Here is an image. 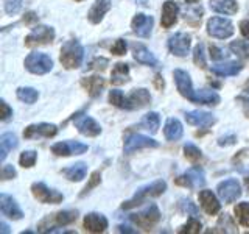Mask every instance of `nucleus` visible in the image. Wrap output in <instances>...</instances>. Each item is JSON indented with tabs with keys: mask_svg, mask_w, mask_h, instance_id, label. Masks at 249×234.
Instances as JSON below:
<instances>
[{
	"mask_svg": "<svg viewBox=\"0 0 249 234\" xmlns=\"http://www.w3.org/2000/svg\"><path fill=\"white\" fill-rule=\"evenodd\" d=\"M84 230L89 233H103L107 228V218L103 214L90 213L84 217Z\"/></svg>",
	"mask_w": 249,
	"mask_h": 234,
	"instance_id": "nucleus-20",
	"label": "nucleus"
},
{
	"mask_svg": "<svg viewBox=\"0 0 249 234\" xmlns=\"http://www.w3.org/2000/svg\"><path fill=\"white\" fill-rule=\"evenodd\" d=\"M109 101H111V103L117 108H123V105H124L123 92L119 89H112L111 92H109Z\"/></svg>",
	"mask_w": 249,
	"mask_h": 234,
	"instance_id": "nucleus-41",
	"label": "nucleus"
},
{
	"mask_svg": "<svg viewBox=\"0 0 249 234\" xmlns=\"http://www.w3.org/2000/svg\"><path fill=\"white\" fill-rule=\"evenodd\" d=\"M167 189V183L165 181H162V179H158V181H154L151 184H148V186H143V187H140V189L136 192V195L132 197L131 200L128 201H124L122 208L123 209H131V208H136L139 205H142V203H145L148 198H151V197H159V195H162L163 192H165Z\"/></svg>",
	"mask_w": 249,
	"mask_h": 234,
	"instance_id": "nucleus-2",
	"label": "nucleus"
},
{
	"mask_svg": "<svg viewBox=\"0 0 249 234\" xmlns=\"http://www.w3.org/2000/svg\"><path fill=\"white\" fill-rule=\"evenodd\" d=\"M76 217H78V213H76V211H61V213L54 214L53 222L56 223V225L66 226V225H70L72 222H75V220H76Z\"/></svg>",
	"mask_w": 249,
	"mask_h": 234,
	"instance_id": "nucleus-32",
	"label": "nucleus"
},
{
	"mask_svg": "<svg viewBox=\"0 0 249 234\" xmlns=\"http://www.w3.org/2000/svg\"><path fill=\"white\" fill-rule=\"evenodd\" d=\"M129 80V67L124 62H117L112 69L111 81L112 84H123Z\"/></svg>",
	"mask_w": 249,
	"mask_h": 234,
	"instance_id": "nucleus-30",
	"label": "nucleus"
},
{
	"mask_svg": "<svg viewBox=\"0 0 249 234\" xmlns=\"http://www.w3.org/2000/svg\"><path fill=\"white\" fill-rule=\"evenodd\" d=\"M100 179H101V175H100V172H93L92 174V176H90V181H89V184H86V187H84V191L81 192V197H84L86 194L88 192H90L93 187H95L98 183H100Z\"/></svg>",
	"mask_w": 249,
	"mask_h": 234,
	"instance_id": "nucleus-42",
	"label": "nucleus"
},
{
	"mask_svg": "<svg viewBox=\"0 0 249 234\" xmlns=\"http://www.w3.org/2000/svg\"><path fill=\"white\" fill-rule=\"evenodd\" d=\"M111 10V0H95V3L92 5L90 11L88 14V19L92 23H98L105 18V14Z\"/></svg>",
	"mask_w": 249,
	"mask_h": 234,
	"instance_id": "nucleus-23",
	"label": "nucleus"
},
{
	"mask_svg": "<svg viewBox=\"0 0 249 234\" xmlns=\"http://www.w3.org/2000/svg\"><path fill=\"white\" fill-rule=\"evenodd\" d=\"M178 13H179V6L173 0H167L162 6V27L163 28H170L171 25H175L178 20Z\"/></svg>",
	"mask_w": 249,
	"mask_h": 234,
	"instance_id": "nucleus-21",
	"label": "nucleus"
},
{
	"mask_svg": "<svg viewBox=\"0 0 249 234\" xmlns=\"http://www.w3.org/2000/svg\"><path fill=\"white\" fill-rule=\"evenodd\" d=\"M31 192H33L35 197L42 201V203H59L62 201V194H59L58 191L54 189H50V187H47L44 183H35L33 186H31Z\"/></svg>",
	"mask_w": 249,
	"mask_h": 234,
	"instance_id": "nucleus-11",
	"label": "nucleus"
},
{
	"mask_svg": "<svg viewBox=\"0 0 249 234\" xmlns=\"http://www.w3.org/2000/svg\"><path fill=\"white\" fill-rule=\"evenodd\" d=\"M193 59L195 64L199 67H206V58H204V44H198L195 47V53H193Z\"/></svg>",
	"mask_w": 249,
	"mask_h": 234,
	"instance_id": "nucleus-40",
	"label": "nucleus"
},
{
	"mask_svg": "<svg viewBox=\"0 0 249 234\" xmlns=\"http://www.w3.org/2000/svg\"><path fill=\"white\" fill-rule=\"evenodd\" d=\"M207 31L210 36L218 39H226L233 35V25L229 19L224 18H212L207 22Z\"/></svg>",
	"mask_w": 249,
	"mask_h": 234,
	"instance_id": "nucleus-6",
	"label": "nucleus"
},
{
	"mask_svg": "<svg viewBox=\"0 0 249 234\" xmlns=\"http://www.w3.org/2000/svg\"><path fill=\"white\" fill-rule=\"evenodd\" d=\"M204 183H206L204 172L199 167H193L182 176L176 178V184L184 187H192V189H199V187L204 186Z\"/></svg>",
	"mask_w": 249,
	"mask_h": 234,
	"instance_id": "nucleus-9",
	"label": "nucleus"
},
{
	"mask_svg": "<svg viewBox=\"0 0 249 234\" xmlns=\"http://www.w3.org/2000/svg\"><path fill=\"white\" fill-rule=\"evenodd\" d=\"M181 206H182L184 213H187V215H192V217L198 215V209H196V206H195L190 200H182L181 201Z\"/></svg>",
	"mask_w": 249,
	"mask_h": 234,
	"instance_id": "nucleus-44",
	"label": "nucleus"
},
{
	"mask_svg": "<svg viewBox=\"0 0 249 234\" xmlns=\"http://www.w3.org/2000/svg\"><path fill=\"white\" fill-rule=\"evenodd\" d=\"M159 123H160V117L158 113H148L145 117H143V120H142V125L146 128V130H150L151 133H156L159 128Z\"/></svg>",
	"mask_w": 249,
	"mask_h": 234,
	"instance_id": "nucleus-34",
	"label": "nucleus"
},
{
	"mask_svg": "<svg viewBox=\"0 0 249 234\" xmlns=\"http://www.w3.org/2000/svg\"><path fill=\"white\" fill-rule=\"evenodd\" d=\"M210 57H212V59L220 61V59H224L226 58V53H223L221 49H218V47L212 45V47H210Z\"/></svg>",
	"mask_w": 249,
	"mask_h": 234,
	"instance_id": "nucleus-48",
	"label": "nucleus"
},
{
	"mask_svg": "<svg viewBox=\"0 0 249 234\" xmlns=\"http://www.w3.org/2000/svg\"><path fill=\"white\" fill-rule=\"evenodd\" d=\"M235 214L238 222L243 226H249V203H240L235 208Z\"/></svg>",
	"mask_w": 249,
	"mask_h": 234,
	"instance_id": "nucleus-36",
	"label": "nucleus"
},
{
	"mask_svg": "<svg viewBox=\"0 0 249 234\" xmlns=\"http://www.w3.org/2000/svg\"><path fill=\"white\" fill-rule=\"evenodd\" d=\"M129 218H131V222H134L137 226H140V228L150 230V228H153V226L160 220V213H159V208L153 203V205L145 208L142 213L131 214Z\"/></svg>",
	"mask_w": 249,
	"mask_h": 234,
	"instance_id": "nucleus-5",
	"label": "nucleus"
},
{
	"mask_svg": "<svg viewBox=\"0 0 249 234\" xmlns=\"http://www.w3.org/2000/svg\"><path fill=\"white\" fill-rule=\"evenodd\" d=\"M58 133V128L53 123H37L30 125L23 131V136L27 139H36V137H53Z\"/></svg>",
	"mask_w": 249,
	"mask_h": 234,
	"instance_id": "nucleus-14",
	"label": "nucleus"
},
{
	"mask_svg": "<svg viewBox=\"0 0 249 234\" xmlns=\"http://www.w3.org/2000/svg\"><path fill=\"white\" fill-rule=\"evenodd\" d=\"M0 226H2V230H0V231H2V233H10V230H8V225H6L5 222H2V223H0Z\"/></svg>",
	"mask_w": 249,
	"mask_h": 234,
	"instance_id": "nucleus-53",
	"label": "nucleus"
},
{
	"mask_svg": "<svg viewBox=\"0 0 249 234\" xmlns=\"http://www.w3.org/2000/svg\"><path fill=\"white\" fill-rule=\"evenodd\" d=\"M240 101H243V106H245V111L249 116V97H240Z\"/></svg>",
	"mask_w": 249,
	"mask_h": 234,
	"instance_id": "nucleus-51",
	"label": "nucleus"
},
{
	"mask_svg": "<svg viewBox=\"0 0 249 234\" xmlns=\"http://www.w3.org/2000/svg\"><path fill=\"white\" fill-rule=\"evenodd\" d=\"M18 147V137L13 133H5L0 136V161H5L8 153Z\"/></svg>",
	"mask_w": 249,
	"mask_h": 234,
	"instance_id": "nucleus-27",
	"label": "nucleus"
},
{
	"mask_svg": "<svg viewBox=\"0 0 249 234\" xmlns=\"http://www.w3.org/2000/svg\"><path fill=\"white\" fill-rule=\"evenodd\" d=\"M246 92H249V80H248V83H246Z\"/></svg>",
	"mask_w": 249,
	"mask_h": 234,
	"instance_id": "nucleus-54",
	"label": "nucleus"
},
{
	"mask_svg": "<svg viewBox=\"0 0 249 234\" xmlns=\"http://www.w3.org/2000/svg\"><path fill=\"white\" fill-rule=\"evenodd\" d=\"M0 211H2L5 217L11 218V220H20L23 217V213L20 211L18 203H16V200L6 194L0 195Z\"/></svg>",
	"mask_w": 249,
	"mask_h": 234,
	"instance_id": "nucleus-15",
	"label": "nucleus"
},
{
	"mask_svg": "<svg viewBox=\"0 0 249 234\" xmlns=\"http://www.w3.org/2000/svg\"><path fill=\"white\" fill-rule=\"evenodd\" d=\"M20 10V0H5V11L8 14H16Z\"/></svg>",
	"mask_w": 249,
	"mask_h": 234,
	"instance_id": "nucleus-43",
	"label": "nucleus"
},
{
	"mask_svg": "<svg viewBox=\"0 0 249 234\" xmlns=\"http://www.w3.org/2000/svg\"><path fill=\"white\" fill-rule=\"evenodd\" d=\"M201 222H198L196 218H190L189 222H187L181 230H179V233H189V234H198L201 231Z\"/></svg>",
	"mask_w": 249,
	"mask_h": 234,
	"instance_id": "nucleus-39",
	"label": "nucleus"
},
{
	"mask_svg": "<svg viewBox=\"0 0 249 234\" xmlns=\"http://www.w3.org/2000/svg\"><path fill=\"white\" fill-rule=\"evenodd\" d=\"M185 120H187V123L193 125V127H199V128L212 127V125L216 122L215 116L212 113H207V111H190V113H185Z\"/></svg>",
	"mask_w": 249,
	"mask_h": 234,
	"instance_id": "nucleus-17",
	"label": "nucleus"
},
{
	"mask_svg": "<svg viewBox=\"0 0 249 234\" xmlns=\"http://www.w3.org/2000/svg\"><path fill=\"white\" fill-rule=\"evenodd\" d=\"M62 174H64L70 181H81L86 176V174H88V166H86L84 162H76L72 167L64 169Z\"/></svg>",
	"mask_w": 249,
	"mask_h": 234,
	"instance_id": "nucleus-31",
	"label": "nucleus"
},
{
	"mask_svg": "<svg viewBox=\"0 0 249 234\" xmlns=\"http://www.w3.org/2000/svg\"><path fill=\"white\" fill-rule=\"evenodd\" d=\"M187 2H190V3H195V2H198V0H187Z\"/></svg>",
	"mask_w": 249,
	"mask_h": 234,
	"instance_id": "nucleus-55",
	"label": "nucleus"
},
{
	"mask_svg": "<svg viewBox=\"0 0 249 234\" xmlns=\"http://www.w3.org/2000/svg\"><path fill=\"white\" fill-rule=\"evenodd\" d=\"M240 31L246 39H249V19H246V20H243L240 23Z\"/></svg>",
	"mask_w": 249,
	"mask_h": 234,
	"instance_id": "nucleus-50",
	"label": "nucleus"
},
{
	"mask_svg": "<svg viewBox=\"0 0 249 234\" xmlns=\"http://www.w3.org/2000/svg\"><path fill=\"white\" fill-rule=\"evenodd\" d=\"M231 50L237 55L238 58H249V42L246 41H235L231 44Z\"/></svg>",
	"mask_w": 249,
	"mask_h": 234,
	"instance_id": "nucleus-35",
	"label": "nucleus"
},
{
	"mask_svg": "<svg viewBox=\"0 0 249 234\" xmlns=\"http://www.w3.org/2000/svg\"><path fill=\"white\" fill-rule=\"evenodd\" d=\"M54 39V30L47 25H39L25 38V44L28 47H36L42 44H50Z\"/></svg>",
	"mask_w": 249,
	"mask_h": 234,
	"instance_id": "nucleus-8",
	"label": "nucleus"
},
{
	"mask_svg": "<svg viewBox=\"0 0 249 234\" xmlns=\"http://www.w3.org/2000/svg\"><path fill=\"white\" fill-rule=\"evenodd\" d=\"M246 186H248V187H249V176H248V178H246Z\"/></svg>",
	"mask_w": 249,
	"mask_h": 234,
	"instance_id": "nucleus-56",
	"label": "nucleus"
},
{
	"mask_svg": "<svg viewBox=\"0 0 249 234\" xmlns=\"http://www.w3.org/2000/svg\"><path fill=\"white\" fill-rule=\"evenodd\" d=\"M84 58V49L83 45L72 39V41H67L64 45L61 47V55H59V61L62 62V66L66 69H76L81 66Z\"/></svg>",
	"mask_w": 249,
	"mask_h": 234,
	"instance_id": "nucleus-3",
	"label": "nucleus"
},
{
	"mask_svg": "<svg viewBox=\"0 0 249 234\" xmlns=\"http://www.w3.org/2000/svg\"><path fill=\"white\" fill-rule=\"evenodd\" d=\"M25 67L31 74L36 75H44L50 72L53 67V61L49 55L41 53V52H33L25 58Z\"/></svg>",
	"mask_w": 249,
	"mask_h": 234,
	"instance_id": "nucleus-4",
	"label": "nucleus"
},
{
	"mask_svg": "<svg viewBox=\"0 0 249 234\" xmlns=\"http://www.w3.org/2000/svg\"><path fill=\"white\" fill-rule=\"evenodd\" d=\"M134 59L137 62H142V64H146V66H151V67H156L158 66V59H156L154 55L146 49L145 45L142 44H134Z\"/></svg>",
	"mask_w": 249,
	"mask_h": 234,
	"instance_id": "nucleus-25",
	"label": "nucleus"
},
{
	"mask_svg": "<svg viewBox=\"0 0 249 234\" xmlns=\"http://www.w3.org/2000/svg\"><path fill=\"white\" fill-rule=\"evenodd\" d=\"M0 106H2V120L6 122V120L13 116V109H11L10 106H8V103H6L5 100L0 101Z\"/></svg>",
	"mask_w": 249,
	"mask_h": 234,
	"instance_id": "nucleus-47",
	"label": "nucleus"
},
{
	"mask_svg": "<svg viewBox=\"0 0 249 234\" xmlns=\"http://www.w3.org/2000/svg\"><path fill=\"white\" fill-rule=\"evenodd\" d=\"M83 86L88 89L90 97H98L101 94V91L105 89V80L101 77H98V75H93V77H89V78H84Z\"/></svg>",
	"mask_w": 249,
	"mask_h": 234,
	"instance_id": "nucleus-26",
	"label": "nucleus"
},
{
	"mask_svg": "<svg viewBox=\"0 0 249 234\" xmlns=\"http://www.w3.org/2000/svg\"><path fill=\"white\" fill-rule=\"evenodd\" d=\"M75 127L84 136H98L101 133V127L89 116H76Z\"/></svg>",
	"mask_w": 249,
	"mask_h": 234,
	"instance_id": "nucleus-19",
	"label": "nucleus"
},
{
	"mask_svg": "<svg viewBox=\"0 0 249 234\" xmlns=\"http://www.w3.org/2000/svg\"><path fill=\"white\" fill-rule=\"evenodd\" d=\"M52 152L58 156H69V155H81L88 152V145L76 142V140H69V142H58L52 147Z\"/></svg>",
	"mask_w": 249,
	"mask_h": 234,
	"instance_id": "nucleus-16",
	"label": "nucleus"
},
{
	"mask_svg": "<svg viewBox=\"0 0 249 234\" xmlns=\"http://www.w3.org/2000/svg\"><path fill=\"white\" fill-rule=\"evenodd\" d=\"M243 66L240 62L235 61H228V62H221V64H215L212 66V72L218 77H233L241 72Z\"/></svg>",
	"mask_w": 249,
	"mask_h": 234,
	"instance_id": "nucleus-24",
	"label": "nucleus"
},
{
	"mask_svg": "<svg viewBox=\"0 0 249 234\" xmlns=\"http://www.w3.org/2000/svg\"><path fill=\"white\" fill-rule=\"evenodd\" d=\"M151 101V96L146 89H134L128 97H124V109H140Z\"/></svg>",
	"mask_w": 249,
	"mask_h": 234,
	"instance_id": "nucleus-12",
	"label": "nucleus"
},
{
	"mask_svg": "<svg viewBox=\"0 0 249 234\" xmlns=\"http://www.w3.org/2000/svg\"><path fill=\"white\" fill-rule=\"evenodd\" d=\"M184 155H185V158L190 159L192 162H196L202 158V153H201L199 148L195 144H190V142L184 145Z\"/></svg>",
	"mask_w": 249,
	"mask_h": 234,
	"instance_id": "nucleus-37",
	"label": "nucleus"
},
{
	"mask_svg": "<svg viewBox=\"0 0 249 234\" xmlns=\"http://www.w3.org/2000/svg\"><path fill=\"white\" fill-rule=\"evenodd\" d=\"M175 81L178 86V91L181 92V96L185 97L187 100L193 101V103L199 105H218L220 103V96L215 91H195L192 86L190 75L185 70L176 69L175 70Z\"/></svg>",
	"mask_w": 249,
	"mask_h": 234,
	"instance_id": "nucleus-1",
	"label": "nucleus"
},
{
	"mask_svg": "<svg viewBox=\"0 0 249 234\" xmlns=\"http://www.w3.org/2000/svg\"><path fill=\"white\" fill-rule=\"evenodd\" d=\"M192 38L187 33H176L168 39V49L176 57H185L190 50Z\"/></svg>",
	"mask_w": 249,
	"mask_h": 234,
	"instance_id": "nucleus-10",
	"label": "nucleus"
},
{
	"mask_svg": "<svg viewBox=\"0 0 249 234\" xmlns=\"http://www.w3.org/2000/svg\"><path fill=\"white\" fill-rule=\"evenodd\" d=\"M37 159V153L33 150H28V152H23L19 158V162L22 167H33L35 162Z\"/></svg>",
	"mask_w": 249,
	"mask_h": 234,
	"instance_id": "nucleus-38",
	"label": "nucleus"
},
{
	"mask_svg": "<svg viewBox=\"0 0 249 234\" xmlns=\"http://www.w3.org/2000/svg\"><path fill=\"white\" fill-rule=\"evenodd\" d=\"M14 176H16V169L11 164H5L2 167V179H11Z\"/></svg>",
	"mask_w": 249,
	"mask_h": 234,
	"instance_id": "nucleus-46",
	"label": "nucleus"
},
{
	"mask_svg": "<svg viewBox=\"0 0 249 234\" xmlns=\"http://www.w3.org/2000/svg\"><path fill=\"white\" fill-rule=\"evenodd\" d=\"M78 2H80V0H78Z\"/></svg>",
	"mask_w": 249,
	"mask_h": 234,
	"instance_id": "nucleus-57",
	"label": "nucleus"
},
{
	"mask_svg": "<svg viewBox=\"0 0 249 234\" xmlns=\"http://www.w3.org/2000/svg\"><path fill=\"white\" fill-rule=\"evenodd\" d=\"M210 8L221 14H235L238 11L235 0H210Z\"/></svg>",
	"mask_w": 249,
	"mask_h": 234,
	"instance_id": "nucleus-29",
	"label": "nucleus"
},
{
	"mask_svg": "<svg viewBox=\"0 0 249 234\" xmlns=\"http://www.w3.org/2000/svg\"><path fill=\"white\" fill-rule=\"evenodd\" d=\"M120 233H136L134 230H129V226H119Z\"/></svg>",
	"mask_w": 249,
	"mask_h": 234,
	"instance_id": "nucleus-52",
	"label": "nucleus"
},
{
	"mask_svg": "<svg viewBox=\"0 0 249 234\" xmlns=\"http://www.w3.org/2000/svg\"><path fill=\"white\" fill-rule=\"evenodd\" d=\"M153 18L151 16H146V14H136L134 19H132V30L134 33L140 38H150L151 35V30H153Z\"/></svg>",
	"mask_w": 249,
	"mask_h": 234,
	"instance_id": "nucleus-18",
	"label": "nucleus"
},
{
	"mask_svg": "<svg viewBox=\"0 0 249 234\" xmlns=\"http://www.w3.org/2000/svg\"><path fill=\"white\" fill-rule=\"evenodd\" d=\"M37 97H39V94L33 88H19L18 89V98L20 101H23V103H28V105L35 103Z\"/></svg>",
	"mask_w": 249,
	"mask_h": 234,
	"instance_id": "nucleus-33",
	"label": "nucleus"
},
{
	"mask_svg": "<svg viewBox=\"0 0 249 234\" xmlns=\"http://www.w3.org/2000/svg\"><path fill=\"white\" fill-rule=\"evenodd\" d=\"M111 52L114 55H124L126 53V41H124V39H117L115 44L112 45Z\"/></svg>",
	"mask_w": 249,
	"mask_h": 234,
	"instance_id": "nucleus-45",
	"label": "nucleus"
},
{
	"mask_svg": "<svg viewBox=\"0 0 249 234\" xmlns=\"http://www.w3.org/2000/svg\"><path fill=\"white\" fill-rule=\"evenodd\" d=\"M182 133H184V128H182V123L179 122L178 119H168L167 123H165V128H163V135L168 140H178L182 137Z\"/></svg>",
	"mask_w": 249,
	"mask_h": 234,
	"instance_id": "nucleus-28",
	"label": "nucleus"
},
{
	"mask_svg": "<svg viewBox=\"0 0 249 234\" xmlns=\"http://www.w3.org/2000/svg\"><path fill=\"white\" fill-rule=\"evenodd\" d=\"M235 140H237V137L233 136V135H231V136H223V137H220V140H218V144H220L221 147L223 145H232V144H235Z\"/></svg>",
	"mask_w": 249,
	"mask_h": 234,
	"instance_id": "nucleus-49",
	"label": "nucleus"
},
{
	"mask_svg": "<svg viewBox=\"0 0 249 234\" xmlns=\"http://www.w3.org/2000/svg\"><path fill=\"white\" fill-rule=\"evenodd\" d=\"M199 201L202 209L206 211L209 215H215L220 213V201L215 197V194H212V191H201L199 192Z\"/></svg>",
	"mask_w": 249,
	"mask_h": 234,
	"instance_id": "nucleus-22",
	"label": "nucleus"
},
{
	"mask_svg": "<svg viewBox=\"0 0 249 234\" xmlns=\"http://www.w3.org/2000/svg\"><path fill=\"white\" fill-rule=\"evenodd\" d=\"M216 192H218V197H220L224 203H233L237 198H240L241 195V186L237 179L229 178V179H224L216 187Z\"/></svg>",
	"mask_w": 249,
	"mask_h": 234,
	"instance_id": "nucleus-7",
	"label": "nucleus"
},
{
	"mask_svg": "<svg viewBox=\"0 0 249 234\" xmlns=\"http://www.w3.org/2000/svg\"><path fill=\"white\" fill-rule=\"evenodd\" d=\"M158 140H154L148 136L143 135H134L128 137V140L124 142V153H134L137 150H142V148H154L158 147Z\"/></svg>",
	"mask_w": 249,
	"mask_h": 234,
	"instance_id": "nucleus-13",
	"label": "nucleus"
}]
</instances>
